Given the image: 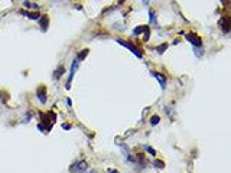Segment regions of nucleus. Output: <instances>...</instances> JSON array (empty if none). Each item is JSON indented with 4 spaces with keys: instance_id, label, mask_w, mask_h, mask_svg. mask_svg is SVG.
I'll return each mask as SVG.
<instances>
[{
    "instance_id": "obj_21",
    "label": "nucleus",
    "mask_w": 231,
    "mask_h": 173,
    "mask_svg": "<svg viewBox=\"0 0 231 173\" xmlns=\"http://www.w3.org/2000/svg\"><path fill=\"white\" fill-rule=\"evenodd\" d=\"M66 104H68V105L71 107V104H72V101H71V100H69V98H68V100H66Z\"/></svg>"
},
{
    "instance_id": "obj_13",
    "label": "nucleus",
    "mask_w": 231,
    "mask_h": 173,
    "mask_svg": "<svg viewBox=\"0 0 231 173\" xmlns=\"http://www.w3.org/2000/svg\"><path fill=\"white\" fill-rule=\"evenodd\" d=\"M87 55H88V49H82V51L78 53V59H77V61H82Z\"/></svg>"
},
{
    "instance_id": "obj_23",
    "label": "nucleus",
    "mask_w": 231,
    "mask_h": 173,
    "mask_svg": "<svg viewBox=\"0 0 231 173\" xmlns=\"http://www.w3.org/2000/svg\"><path fill=\"white\" fill-rule=\"evenodd\" d=\"M110 173H119L117 170H110Z\"/></svg>"
},
{
    "instance_id": "obj_11",
    "label": "nucleus",
    "mask_w": 231,
    "mask_h": 173,
    "mask_svg": "<svg viewBox=\"0 0 231 173\" xmlns=\"http://www.w3.org/2000/svg\"><path fill=\"white\" fill-rule=\"evenodd\" d=\"M20 13L25 14V16H29V19H39V14H38V13H32V12H25V10H22Z\"/></svg>"
},
{
    "instance_id": "obj_18",
    "label": "nucleus",
    "mask_w": 231,
    "mask_h": 173,
    "mask_svg": "<svg viewBox=\"0 0 231 173\" xmlns=\"http://www.w3.org/2000/svg\"><path fill=\"white\" fill-rule=\"evenodd\" d=\"M166 48H168V43H163V45H160V46L156 48V51H158L159 53H163L166 51Z\"/></svg>"
},
{
    "instance_id": "obj_6",
    "label": "nucleus",
    "mask_w": 231,
    "mask_h": 173,
    "mask_svg": "<svg viewBox=\"0 0 231 173\" xmlns=\"http://www.w3.org/2000/svg\"><path fill=\"white\" fill-rule=\"evenodd\" d=\"M36 95H38V98H39V101L42 102V104H45L46 102V90L43 85H40L38 90H36Z\"/></svg>"
},
{
    "instance_id": "obj_19",
    "label": "nucleus",
    "mask_w": 231,
    "mask_h": 173,
    "mask_svg": "<svg viewBox=\"0 0 231 173\" xmlns=\"http://www.w3.org/2000/svg\"><path fill=\"white\" fill-rule=\"evenodd\" d=\"M149 33H150V29H149V26H146V29H145V38H143V40H147L149 39Z\"/></svg>"
},
{
    "instance_id": "obj_16",
    "label": "nucleus",
    "mask_w": 231,
    "mask_h": 173,
    "mask_svg": "<svg viewBox=\"0 0 231 173\" xmlns=\"http://www.w3.org/2000/svg\"><path fill=\"white\" fill-rule=\"evenodd\" d=\"M159 120H160V118H159V115H156V114H155V115H152V118H150V124H152V126H156V124L159 123Z\"/></svg>"
},
{
    "instance_id": "obj_22",
    "label": "nucleus",
    "mask_w": 231,
    "mask_h": 173,
    "mask_svg": "<svg viewBox=\"0 0 231 173\" xmlns=\"http://www.w3.org/2000/svg\"><path fill=\"white\" fill-rule=\"evenodd\" d=\"M62 127H64L65 130H68V128H71V126H68V124H64V126H62Z\"/></svg>"
},
{
    "instance_id": "obj_2",
    "label": "nucleus",
    "mask_w": 231,
    "mask_h": 173,
    "mask_svg": "<svg viewBox=\"0 0 231 173\" xmlns=\"http://www.w3.org/2000/svg\"><path fill=\"white\" fill-rule=\"evenodd\" d=\"M220 27L223 29V32L224 33H228L231 29V20L228 16H223L221 19H220Z\"/></svg>"
},
{
    "instance_id": "obj_20",
    "label": "nucleus",
    "mask_w": 231,
    "mask_h": 173,
    "mask_svg": "<svg viewBox=\"0 0 231 173\" xmlns=\"http://www.w3.org/2000/svg\"><path fill=\"white\" fill-rule=\"evenodd\" d=\"M145 149H146V150H147V152H149V153H152L153 156H155V154H156V152H155V150H153L152 147H149V146H145Z\"/></svg>"
},
{
    "instance_id": "obj_15",
    "label": "nucleus",
    "mask_w": 231,
    "mask_h": 173,
    "mask_svg": "<svg viewBox=\"0 0 231 173\" xmlns=\"http://www.w3.org/2000/svg\"><path fill=\"white\" fill-rule=\"evenodd\" d=\"M149 20H150V23H152V25H155V23H156V14H155V12H153V10H150V12H149Z\"/></svg>"
},
{
    "instance_id": "obj_4",
    "label": "nucleus",
    "mask_w": 231,
    "mask_h": 173,
    "mask_svg": "<svg viewBox=\"0 0 231 173\" xmlns=\"http://www.w3.org/2000/svg\"><path fill=\"white\" fill-rule=\"evenodd\" d=\"M185 38L191 42L192 45H195V46H201V38L197 36L195 33H186L185 35Z\"/></svg>"
},
{
    "instance_id": "obj_3",
    "label": "nucleus",
    "mask_w": 231,
    "mask_h": 173,
    "mask_svg": "<svg viewBox=\"0 0 231 173\" xmlns=\"http://www.w3.org/2000/svg\"><path fill=\"white\" fill-rule=\"evenodd\" d=\"M87 169V163L85 162H78V163H74L72 166L69 167V172L72 173H82Z\"/></svg>"
},
{
    "instance_id": "obj_8",
    "label": "nucleus",
    "mask_w": 231,
    "mask_h": 173,
    "mask_svg": "<svg viewBox=\"0 0 231 173\" xmlns=\"http://www.w3.org/2000/svg\"><path fill=\"white\" fill-rule=\"evenodd\" d=\"M40 117H42V123H46V121H48V114H40ZM49 117H51V121H49V123L53 124V121L56 120V115L49 111Z\"/></svg>"
},
{
    "instance_id": "obj_14",
    "label": "nucleus",
    "mask_w": 231,
    "mask_h": 173,
    "mask_svg": "<svg viewBox=\"0 0 231 173\" xmlns=\"http://www.w3.org/2000/svg\"><path fill=\"white\" fill-rule=\"evenodd\" d=\"M153 166L158 167V169H163V167H165V163H163L162 160H155V162H153Z\"/></svg>"
},
{
    "instance_id": "obj_9",
    "label": "nucleus",
    "mask_w": 231,
    "mask_h": 173,
    "mask_svg": "<svg viewBox=\"0 0 231 173\" xmlns=\"http://www.w3.org/2000/svg\"><path fill=\"white\" fill-rule=\"evenodd\" d=\"M40 27H42V30H43V32H45L46 30V27H48V16H42V17H40Z\"/></svg>"
},
{
    "instance_id": "obj_10",
    "label": "nucleus",
    "mask_w": 231,
    "mask_h": 173,
    "mask_svg": "<svg viewBox=\"0 0 231 173\" xmlns=\"http://www.w3.org/2000/svg\"><path fill=\"white\" fill-rule=\"evenodd\" d=\"M23 6L27 7V9H35V10H38V9H39V6H38L36 3H30V2H27V0H25V2H23Z\"/></svg>"
},
{
    "instance_id": "obj_1",
    "label": "nucleus",
    "mask_w": 231,
    "mask_h": 173,
    "mask_svg": "<svg viewBox=\"0 0 231 173\" xmlns=\"http://www.w3.org/2000/svg\"><path fill=\"white\" fill-rule=\"evenodd\" d=\"M117 42H119L120 45H123V46H126V48H129L130 51H132L137 58H142V51L139 49V48H136L133 43H130V42H126V40H123V39H117Z\"/></svg>"
},
{
    "instance_id": "obj_5",
    "label": "nucleus",
    "mask_w": 231,
    "mask_h": 173,
    "mask_svg": "<svg viewBox=\"0 0 231 173\" xmlns=\"http://www.w3.org/2000/svg\"><path fill=\"white\" fill-rule=\"evenodd\" d=\"M77 67H78V61L75 59L72 62V67H71V74H69V80H68V82H66V90H69L71 88V82H72V78H74V74H75V71H77Z\"/></svg>"
},
{
    "instance_id": "obj_24",
    "label": "nucleus",
    "mask_w": 231,
    "mask_h": 173,
    "mask_svg": "<svg viewBox=\"0 0 231 173\" xmlns=\"http://www.w3.org/2000/svg\"><path fill=\"white\" fill-rule=\"evenodd\" d=\"M88 173H97V172H95V170H90V172H88Z\"/></svg>"
},
{
    "instance_id": "obj_12",
    "label": "nucleus",
    "mask_w": 231,
    "mask_h": 173,
    "mask_svg": "<svg viewBox=\"0 0 231 173\" xmlns=\"http://www.w3.org/2000/svg\"><path fill=\"white\" fill-rule=\"evenodd\" d=\"M65 72V68L62 67V65H61L59 67V69H56V71H55V75H53V77H55V78H61V77H62V74Z\"/></svg>"
},
{
    "instance_id": "obj_7",
    "label": "nucleus",
    "mask_w": 231,
    "mask_h": 173,
    "mask_svg": "<svg viewBox=\"0 0 231 173\" xmlns=\"http://www.w3.org/2000/svg\"><path fill=\"white\" fill-rule=\"evenodd\" d=\"M152 75L159 81V84H160V86H162V90H165V88H166V80H165V77H163L162 74L153 72V71H152Z\"/></svg>"
},
{
    "instance_id": "obj_17",
    "label": "nucleus",
    "mask_w": 231,
    "mask_h": 173,
    "mask_svg": "<svg viewBox=\"0 0 231 173\" xmlns=\"http://www.w3.org/2000/svg\"><path fill=\"white\" fill-rule=\"evenodd\" d=\"M145 29H146V26H139V27H136V29L133 30V33H134V35H140L142 32H145Z\"/></svg>"
}]
</instances>
